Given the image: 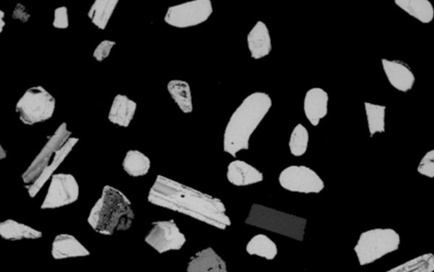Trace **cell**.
<instances>
[{
	"mask_svg": "<svg viewBox=\"0 0 434 272\" xmlns=\"http://www.w3.org/2000/svg\"><path fill=\"white\" fill-rule=\"evenodd\" d=\"M148 200L155 206L190 216L220 230L232 225L223 201L164 176H157Z\"/></svg>",
	"mask_w": 434,
	"mask_h": 272,
	"instance_id": "cell-1",
	"label": "cell"
},
{
	"mask_svg": "<svg viewBox=\"0 0 434 272\" xmlns=\"http://www.w3.org/2000/svg\"><path fill=\"white\" fill-rule=\"evenodd\" d=\"M271 106V98L266 93L248 95L232 114L225 129L224 152L236 157L239 152L248 150L252 135L270 111Z\"/></svg>",
	"mask_w": 434,
	"mask_h": 272,
	"instance_id": "cell-2",
	"label": "cell"
},
{
	"mask_svg": "<svg viewBox=\"0 0 434 272\" xmlns=\"http://www.w3.org/2000/svg\"><path fill=\"white\" fill-rule=\"evenodd\" d=\"M134 211L129 199L119 189L105 186L90 211L88 223L98 234L110 236L132 227Z\"/></svg>",
	"mask_w": 434,
	"mask_h": 272,
	"instance_id": "cell-3",
	"label": "cell"
},
{
	"mask_svg": "<svg viewBox=\"0 0 434 272\" xmlns=\"http://www.w3.org/2000/svg\"><path fill=\"white\" fill-rule=\"evenodd\" d=\"M246 223L303 241L307 221L301 216L274 210L262 205L254 204L248 211Z\"/></svg>",
	"mask_w": 434,
	"mask_h": 272,
	"instance_id": "cell-4",
	"label": "cell"
},
{
	"mask_svg": "<svg viewBox=\"0 0 434 272\" xmlns=\"http://www.w3.org/2000/svg\"><path fill=\"white\" fill-rule=\"evenodd\" d=\"M401 237L392 228H374L363 232L354 250L361 266L370 265L398 250Z\"/></svg>",
	"mask_w": 434,
	"mask_h": 272,
	"instance_id": "cell-5",
	"label": "cell"
},
{
	"mask_svg": "<svg viewBox=\"0 0 434 272\" xmlns=\"http://www.w3.org/2000/svg\"><path fill=\"white\" fill-rule=\"evenodd\" d=\"M57 102L52 95L42 86H34L26 90L20 98L15 111L20 120L27 125H33L52 118Z\"/></svg>",
	"mask_w": 434,
	"mask_h": 272,
	"instance_id": "cell-6",
	"label": "cell"
},
{
	"mask_svg": "<svg viewBox=\"0 0 434 272\" xmlns=\"http://www.w3.org/2000/svg\"><path fill=\"white\" fill-rule=\"evenodd\" d=\"M212 13L211 0H195L170 7L165 22L177 29H188L207 22Z\"/></svg>",
	"mask_w": 434,
	"mask_h": 272,
	"instance_id": "cell-7",
	"label": "cell"
},
{
	"mask_svg": "<svg viewBox=\"0 0 434 272\" xmlns=\"http://www.w3.org/2000/svg\"><path fill=\"white\" fill-rule=\"evenodd\" d=\"M278 181L286 191L301 194H318L325 188L321 177L306 166H290L280 173Z\"/></svg>",
	"mask_w": 434,
	"mask_h": 272,
	"instance_id": "cell-8",
	"label": "cell"
},
{
	"mask_svg": "<svg viewBox=\"0 0 434 272\" xmlns=\"http://www.w3.org/2000/svg\"><path fill=\"white\" fill-rule=\"evenodd\" d=\"M72 136V132L67 129L66 123L59 126L57 131L38 153V155L31 163L29 168L23 173L22 180L25 186L29 188L36 181L43 171L52 163L55 154L66 143Z\"/></svg>",
	"mask_w": 434,
	"mask_h": 272,
	"instance_id": "cell-9",
	"label": "cell"
},
{
	"mask_svg": "<svg viewBox=\"0 0 434 272\" xmlns=\"http://www.w3.org/2000/svg\"><path fill=\"white\" fill-rule=\"evenodd\" d=\"M79 191L77 181L73 175L68 173L54 175L41 209L52 210L69 206L78 200Z\"/></svg>",
	"mask_w": 434,
	"mask_h": 272,
	"instance_id": "cell-10",
	"label": "cell"
},
{
	"mask_svg": "<svg viewBox=\"0 0 434 272\" xmlns=\"http://www.w3.org/2000/svg\"><path fill=\"white\" fill-rule=\"evenodd\" d=\"M144 240L160 254L180 250L187 241L174 220L154 223Z\"/></svg>",
	"mask_w": 434,
	"mask_h": 272,
	"instance_id": "cell-11",
	"label": "cell"
},
{
	"mask_svg": "<svg viewBox=\"0 0 434 272\" xmlns=\"http://www.w3.org/2000/svg\"><path fill=\"white\" fill-rule=\"evenodd\" d=\"M381 64L387 80L394 89L408 93L416 83V77L406 63L398 59L382 58Z\"/></svg>",
	"mask_w": 434,
	"mask_h": 272,
	"instance_id": "cell-12",
	"label": "cell"
},
{
	"mask_svg": "<svg viewBox=\"0 0 434 272\" xmlns=\"http://www.w3.org/2000/svg\"><path fill=\"white\" fill-rule=\"evenodd\" d=\"M329 102V94L325 90L314 88L308 90L304 99V112L311 125L317 126L320 121L327 116Z\"/></svg>",
	"mask_w": 434,
	"mask_h": 272,
	"instance_id": "cell-13",
	"label": "cell"
},
{
	"mask_svg": "<svg viewBox=\"0 0 434 272\" xmlns=\"http://www.w3.org/2000/svg\"><path fill=\"white\" fill-rule=\"evenodd\" d=\"M227 180L235 186H248L262 182L264 175L257 168L246 161L234 160L228 165Z\"/></svg>",
	"mask_w": 434,
	"mask_h": 272,
	"instance_id": "cell-14",
	"label": "cell"
},
{
	"mask_svg": "<svg viewBox=\"0 0 434 272\" xmlns=\"http://www.w3.org/2000/svg\"><path fill=\"white\" fill-rule=\"evenodd\" d=\"M188 272H228L227 264L220 256L209 247L197 252L188 263Z\"/></svg>",
	"mask_w": 434,
	"mask_h": 272,
	"instance_id": "cell-15",
	"label": "cell"
},
{
	"mask_svg": "<svg viewBox=\"0 0 434 272\" xmlns=\"http://www.w3.org/2000/svg\"><path fill=\"white\" fill-rule=\"evenodd\" d=\"M248 49L251 58L258 59L265 58L272 49L270 31L265 23L259 21L247 35Z\"/></svg>",
	"mask_w": 434,
	"mask_h": 272,
	"instance_id": "cell-16",
	"label": "cell"
},
{
	"mask_svg": "<svg viewBox=\"0 0 434 272\" xmlns=\"http://www.w3.org/2000/svg\"><path fill=\"white\" fill-rule=\"evenodd\" d=\"M51 255L54 259H65L86 257L90 255V252L74 236L60 234L54 239Z\"/></svg>",
	"mask_w": 434,
	"mask_h": 272,
	"instance_id": "cell-17",
	"label": "cell"
},
{
	"mask_svg": "<svg viewBox=\"0 0 434 272\" xmlns=\"http://www.w3.org/2000/svg\"><path fill=\"white\" fill-rule=\"evenodd\" d=\"M78 141V138L70 137V139L66 141V143L59 150L57 154H55L52 163L43 172L38 179L35 181L31 186L27 188V191H29L31 198H34V197L38 194V192L40 191V189L45 186L47 181H48L50 177H52L54 172L57 171V169L59 168V166L65 161L66 157L73 151V147L77 145Z\"/></svg>",
	"mask_w": 434,
	"mask_h": 272,
	"instance_id": "cell-18",
	"label": "cell"
},
{
	"mask_svg": "<svg viewBox=\"0 0 434 272\" xmlns=\"http://www.w3.org/2000/svg\"><path fill=\"white\" fill-rule=\"evenodd\" d=\"M137 110L135 102L130 99L125 95H117L114 98L112 108L109 113V120L110 123L119 126V127L127 128L131 124Z\"/></svg>",
	"mask_w": 434,
	"mask_h": 272,
	"instance_id": "cell-19",
	"label": "cell"
},
{
	"mask_svg": "<svg viewBox=\"0 0 434 272\" xmlns=\"http://www.w3.org/2000/svg\"><path fill=\"white\" fill-rule=\"evenodd\" d=\"M0 236L10 241H18L22 239H39L42 238L43 234L26 224L8 219L0 223Z\"/></svg>",
	"mask_w": 434,
	"mask_h": 272,
	"instance_id": "cell-20",
	"label": "cell"
},
{
	"mask_svg": "<svg viewBox=\"0 0 434 272\" xmlns=\"http://www.w3.org/2000/svg\"><path fill=\"white\" fill-rule=\"evenodd\" d=\"M396 5L422 24H429L434 18V8L429 0H396Z\"/></svg>",
	"mask_w": 434,
	"mask_h": 272,
	"instance_id": "cell-21",
	"label": "cell"
},
{
	"mask_svg": "<svg viewBox=\"0 0 434 272\" xmlns=\"http://www.w3.org/2000/svg\"><path fill=\"white\" fill-rule=\"evenodd\" d=\"M118 3V0H96L89 11L88 15L91 22L98 29L105 30Z\"/></svg>",
	"mask_w": 434,
	"mask_h": 272,
	"instance_id": "cell-22",
	"label": "cell"
},
{
	"mask_svg": "<svg viewBox=\"0 0 434 272\" xmlns=\"http://www.w3.org/2000/svg\"><path fill=\"white\" fill-rule=\"evenodd\" d=\"M247 253L252 256L272 260L277 257L278 250L277 244L265 234L253 237L246 246Z\"/></svg>",
	"mask_w": 434,
	"mask_h": 272,
	"instance_id": "cell-23",
	"label": "cell"
},
{
	"mask_svg": "<svg viewBox=\"0 0 434 272\" xmlns=\"http://www.w3.org/2000/svg\"><path fill=\"white\" fill-rule=\"evenodd\" d=\"M151 167L149 157L137 150H130L126 154L122 168L129 176L137 177L147 175Z\"/></svg>",
	"mask_w": 434,
	"mask_h": 272,
	"instance_id": "cell-24",
	"label": "cell"
},
{
	"mask_svg": "<svg viewBox=\"0 0 434 272\" xmlns=\"http://www.w3.org/2000/svg\"><path fill=\"white\" fill-rule=\"evenodd\" d=\"M167 90L181 112L184 113L193 112L192 93L188 82L181 80L171 81L167 84Z\"/></svg>",
	"mask_w": 434,
	"mask_h": 272,
	"instance_id": "cell-25",
	"label": "cell"
},
{
	"mask_svg": "<svg viewBox=\"0 0 434 272\" xmlns=\"http://www.w3.org/2000/svg\"><path fill=\"white\" fill-rule=\"evenodd\" d=\"M364 105L370 136L373 137L376 134L384 133L386 126V106L384 105L371 104V102H366Z\"/></svg>",
	"mask_w": 434,
	"mask_h": 272,
	"instance_id": "cell-26",
	"label": "cell"
},
{
	"mask_svg": "<svg viewBox=\"0 0 434 272\" xmlns=\"http://www.w3.org/2000/svg\"><path fill=\"white\" fill-rule=\"evenodd\" d=\"M434 254H424L386 272H433Z\"/></svg>",
	"mask_w": 434,
	"mask_h": 272,
	"instance_id": "cell-27",
	"label": "cell"
},
{
	"mask_svg": "<svg viewBox=\"0 0 434 272\" xmlns=\"http://www.w3.org/2000/svg\"><path fill=\"white\" fill-rule=\"evenodd\" d=\"M310 136L307 129L301 124L295 126L292 131L289 147L292 155L301 157L305 155L309 145Z\"/></svg>",
	"mask_w": 434,
	"mask_h": 272,
	"instance_id": "cell-28",
	"label": "cell"
},
{
	"mask_svg": "<svg viewBox=\"0 0 434 272\" xmlns=\"http://www.w3.org/2000/svg\"><path fill=\"white\" fill-rule=\"evenodd\" d=\"M417 172L421 175L433 179L434 177V150L428 152L422 157L417 167Z\"/></svg>",
	"mask_w": 434,
	"mask_h": 272,
	"instance_id": "cell-29",
	"label": "cell"
},
{
	"mask_svg": "<svg viewBox=\"0 0 434 272\" xmlns=\"http://www.w3.org/2000/svg\"><path fill=\"white\" fill-rule=\"evenodd\" d=\"M117 45L116 42L104 40L98 45L93 51V56L98 62L104 61L105 58L110 56V52Z\"/></svg>",
	"mask_w": 434,
	"mask_h": 272,
	"instance_id": "cell-30",
	"label": "cell"
},
{
	"mask_svg": "<svg viewBox=\"0 0 434 272\" xmlns=\"http://www.w3.org/2000/svg\"><path fill=\"white\" fill-rule=\"evenodd\" d=\"M53 26L57 29H66L69 26L68 10L66 6L59 7L54 10Z\"/></svg>",
	"mask_w": 434,
	"mask_h": 272,
	"instance_id": "cell-31",
	"label": "cell"
},
{
	"mask_svg": "<svg viewBox=\"0 0 434 272\" xmlns=\"http://www.w3.org/2000/svg\"><path fill=\"white\" fill-rule=\"evenodd\" d=\"M13 18L18 19V21L22 23H26L29 21L31 14L24 6L22 5V3H17L13 11Z\"/></svg>",
	"mask_w": 434,
	"mask_h": 272,
	"instance_id": "cell-32",
	"label": "cell"
},
{
	"mask_svg": "<svg viewBox=\"0 0 434 272\" xmlns=\"http://www.w3.org/2000/svg\"><path fill=\"white\" fill-rule=\"evenodd\" d=\"M5 12L0 10V33H3V27L6 26Z\"/></svg>",
	"mask_w": 434,
	"mask_h": 272,
	"instance_id": "cell-33",
	"label": "cell"
},
{
	"mask_svg": "<svg viewBox=\"0 0 434 272\" xmlns=\"http://www.w3.org/2000/svg\"><path fill=\"white\" fill-rule=\"evenodd\" d=\"M7 157V152L6 150L3 148L2 145H0V159H5Z\"/></svg>",
	"mask_w": 434,
	"mask_h": 272,
	"instance_id": "cell-34",
	"label": "cell"
}]
</instances>
